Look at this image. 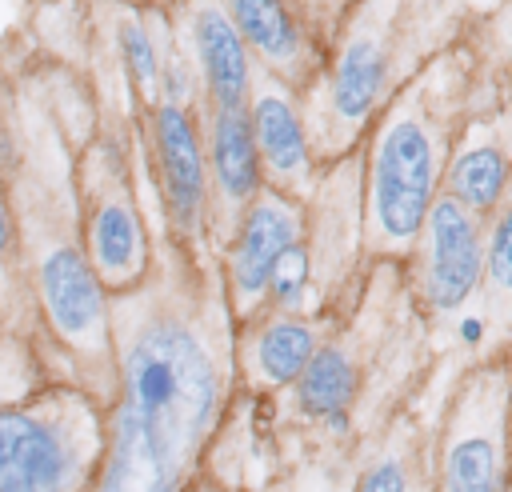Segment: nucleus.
<instances>
[{
	"label": "nucleus",
	"mask_w": 512,
	"mask_h": 492,
	"mask_svg": "<svg viewBox=\"0 0 512 492\" xmlns=\"http://www.w3.org/2000/svg\"><path fill=\"white\" fill-rule=\"evenodd\" d=\"M112 400L96 492H188L236 380V320L216 256L172 240L108 296Z\"/></svg>",
	"instance_id": "1"
},
{
	"label": "nucleus",
	"mask_w": 512,
	"mask_h": 492,
	"mask_svg": "<svg viewBox=\"0 0 512 492\" xmlns=\"http://www.w3.org/2000/svg\"><path fill=\"white\" fill-rule=\"evenodd\" d=\"M452 156L448 120L428 88H408L376 116L360 168V228L372 260H404L440 196Z\"/></svg>",
	"instance_id": "2"
},
{
	"label": "nucleus",
	"mask_w": 512,
	"mask_h": 492,
	"mask_svg": "<svg viewBox=\"0 0 512 492\" xmlns=\"http://www.w3.org/2000/svg\"><path fill=\"white\" fill-rule=\"evenodd\" d=\"M108 404L88 388L0 400V492H96Z\"/></svg>",
	"instance_id": "3"
},
{
	"label": "nucleus",
	"mask_w": 512,
	"mask_h": 492,
	"mask_svg": "<svg viewBox=\"0 0 512 492\" xmlns=\"http://www.w3.org/2000/svg\"><path fill=\"white\" fill-rule=\"evenodd\" d=\"M432 492H512V364L468 368L444 408Z\"/></svg>",
	"instance_id": "4"
},
{
	"label": "nucleus",
	"mask_w": 512,
	"mask_h": 492,
	"mask_svg": "<svg viewBox=\"0 0 512 492\" xmlns=\"http://www.w3.org/2000/svg\"><path fill=\"white\" fill-rule=\"evenodd\" d=\"M80 244L108 296L136 288L152 268V236L132 192V168L124 148L96 140L76 168Z\"/></svg>",
	"instance_id": "5"
},
{
	"label": "nucleus",
	"mask_w": 512,
	"mask_h": 492,
	"mask_svg": "<svg viewBox=\"0 0 512 492\" xmlns=\"http://www.w3.org/2000/svg\"><path fill=\"white\" fill-rule=\"evenodd\" d=\"M152 156L168 240L188 256H208V156L204 124L188 104H152Z\"/></svg>",
	"instance_id": "6"
},
{
	"label": "nucleus",
	"mask_w": 512,
	"mask_h": 492,
	"mask_svg": "<svg viewBox=\"0 0 512 492\" xmlns=\"http://www.w3.org/2000/svg\"><path fill=\"white\" fill-rule=\"evenodd\" d=\"M484 216L452 196H436L412 248V288L424 312L452 316L484 284Z\"/></svg>",
	"instance_id": "7"
},
{
	"label": "nucleus",
	"mask_w": 512,
	"mask_h": 492,
	"mask_svg": "<svg viewBox=\"0 0 512 492\" xmlns=\"http://www.w3.org/2000/svg\"><path fill=\"white\" fill-rule=\"evenodd\" d=\"M300 236H304V200H296V196L276 192V188L264 184L252 196V204L244 208V216L232 228L228 244L216 252L236 328H244L260 312L264 292H268V276H272L276 260Z\"/></svg>",
	"instance_id": "8"
},
{
	"label": "nucleus",
	"mask_w": 512,
	"mask_h": 492,
	"mask_svg": "<svg viewBox=\"0 0 512 492\" xmlns=\"http://www.w3.org/2000/svg\"><path fill=\"white\" fill-rule=\"evenodd\" d=\"M204 156H208V244L216 256L228 244V236L240 224L252 196L264 188L248 104H212L208 100Z\"/></svg>",
	"instance_id": "9"
},
{
	"label": "nucleus",
	"mask_w": 512,
	"mask_h": 492,
	"mask_svg": "<svg viewBox=\"0 0 512 492\" xmlns=\"http://www.w3.org/2000/svg\"><path fill=\"white\" fill-rule=\"evenodd\" d=\"M248 116H252V136L260 152V176L268 188L288 192L296 200H308V192L320 180V160L308 140L304 112L284 80H268L248 92Z\"/></svg>",
	"instance_id": "10"
},
{
	"label": "nucleus",
	"mask_w": 512,
	"mask_h": 492,
	"mask_svg": "<svg viewBox=\"0 0 512 492\" xmlns=\"http://www.w3.org/2000/svg\"><path fill=\"white\" fill-rule=\"evenodd\" d=\"M324 344L320 320L308 312H264L236 328V372L248 388H292Z\"/></svg>",
	"instance_id": "11"
},
{
	"label": "nucleus",
	"mask_w": 512,
	"mask_h": 492,
	"mask_svg": "<svg viewBox=\"0 0 512 492\" xmlns=\"http://www.w3.org/2000/svg\"><path fill=\"white\" fill-rule=\"evenodd\" d=\"M220 4L240 28L248 52H256V60L276 80H284L288 88L312 84L320 56H316V44L308 40V28L288 8V0H220Z\"/></svg>",
	"instance_id": "12"
},
{
	"label": "nucleus",
	"mask_w": 512,
	"mask_h": 492,
	"mask_svg": "<svg viewBox=\"0 0 512 492\" xmlns=\"http://www.w3.org/2000/svg\"><path fill=\"white\" fill-rule=\"evenodd\" d=\"M192 48L212 104H248L252 92V52L220 0H192L188 8Z\"/></svg>",
	"instance_id": "13"
},
{
	"label": "nucleus",
	"mask_w": 512,
	"mask_h": 492,
	"mask_svg": "<svg viewBox=\"0 0 512 492\" xmlns=\"http://www.w3.org/2000/svg\"><path fill=\"white\" fill-rule=\"evenodd\" d=\"M360 360L356 352L344 344V340H324L308 368L296 376L292 384V400H296V412L308 416V420H328L336 412H352L356 396H360Z\"/></svg>",
	"instance_id": "14"
},
{
	"label": "nucleus",
	"mask_w": 512,
	"mask_h": 492,
	"mask_svg": "<svg viewBox=\"0 0 512 492\" xmlns=\"http://www.w3.org/2000/svg\"><path fill=\"white\" fill-rule=\"evenodd\" d=\"M508 188H512V160L496 140H476V144L452 148L444 184H440L444 196L460 200L476 216H492L508 200Z\"/></svg>",
	"instance_id": "15"
},
{
	"label": "nucleus",
	"mask_w": 512,
	"mask_h": 492,
	"mask_svg": "<svg viewBox=\"0 0 512 492\" xmlns=\"http://www.w3.org/2000/svg\"><path fill=\"white\" fill-rule=\"evenodd\" d=\"M484 288L492 316H512V200L500 204L484 236Z\"/></svg>",
	"instance_id": "16"
},
{
	"label": "nucleus",
	"mask_w": 512,
	"mask_h": 492,
	"mask_svg": "<svg viewBox=\"0 0 512 492\" xmlns=\"http://www.w3.org/2000/svg\"><path fill=\"white\" fill-rule=\"evenodd\" d=\"M120 52H124V68H128L136 92L152 100V92H156V84H160V52H156L148 28H144L136 16L120 20Z\"/></svg>",
	"instance_id": "17"
},
{
	"label": "nucleus",
	"mask_w": 512,
	"mask_h": 492,
	"mask_svg": "<svg viewBox=\"0 0 512 492\" xmlns=\"http://www.w3.org/2000/svg\"><path fill=\"white\" fill-rule=\"evenodd\" d=\"M352 492H416V468L408 448H388L380 452L360 476Z\"/></svg>",
	"instance_id": "18"
},
{
	"label": "nucleus",
	"mask_w": 512,
	"mask_h": 492,
	"mask_svg": "<svg viewBox=\"0 0 512 492\" xmlns=\"http://www.w3.org/2000/svg\"><path fill=\"white\" fill-rule=\"evenodd\" d=\"M0 272L8 284H24V244H20V220L12 204V180L0 172Z\"/></svg>",
	"instance_id": "19"
},
{
	"label": "nucleus",
	"mask_w": 512,
	"mask_h": 492,
	"mask_svg": "<svg viewBox=\"0 0 512 492\" xmlns=\"http://www.w3.org/2000/svg\"><path fill=\"white\" fill-rule=\"evenodd\" d=\"M348 0H288V8L300 16V24L308 28H320V32H328L332 24H336V16H340V8H344Z\"/></svg>",
	"instance_id": "20"
},
{
	"label": "nucleus",
	"mask_w": 512,
	"mask_h": 492,
	"mask_svg": "<svg viewBox=\"0 0 512 492\" xmlns=\"http://www.w3.org/2000/svg\"><path fill=\"white\" fill-rule=\"evenodd\" d=\"M484 328H488V320H484V316H464L456 332H460V340H464V344H480V340H484Z\"/></svg>",
	"instance_id": "21"
},
{
	"label": "nucleus",
	"mask_w": 512,
	"mask_h": 492,
	"mask_svg": "<svg viewBox=\"0 0 512 492\" xmlns=\"http://www.w3.org/2000/svg\"><path fill=\"white\" fill-rule=\"evenodd\" d=\"M188 492H216V488H208V484H192Z\"/></svg>",
	"instance_id": "22"
}]
</instances>
